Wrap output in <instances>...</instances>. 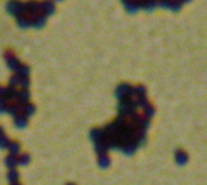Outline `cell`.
I'll return each instance as SVG.
<instances>
[{
  "label": "cell",
  "instance_id": "cell-1",
  "mask_svg": "<svg viewBox=\"0 0 207 185\" xmlns=\"http://www.w3.org/2000/svg\"><path fill=\"white\" fill-rule=\"evenodd\" d=\"M6 10H7L8 14L14 15V17H18L21 14H26L25 12V3L20 2V0H8L6 3Z\"/></svg>",
  "mask_w": 207,
  "mask_h": 185
},
{
  "label": "cell",
  "instance_id": "cell-2",
  "mask_svg": "<svg viewBox=\"0 0 207 185\" xmlns=\"http://www.w3.org/2000/svg\"><path fill=\"white\" fill-rule=\"evenodd\" d=\"M4 58H6V62H7V66L10 69H12V71H15V69L21 65L20 59L14 55V53H12L11 50H7V51L4 53Z\"/></svg>",
  "mask_w": 207,
  "mask_h": 185
},
{
  "label": "cell",
  "instance_id": "cell-3",
  "mask_svg": "<svg viewBox=\"0 0 207 185\" xmlns=\"http://www.w3.org/2000/svg\"><path fill=\"white\" fill-rule=\"evenodd\" d=\"M41 11L40 8V3L36 2V0H29V2L25 3V12H26L28 15H35V14H39Z\"/></svg>",
  "mask_w": 207,
  "mask_h": 185
},
{
  "label": "cell",
  "instance_id": "cell-4",
  "mask_svg": "<svg viewBox=\"0 0 207 185\" xmlns=\"http://www.w3.org/2000/svg\"><path fill=\"white\" fill-rule=\"evenodd\" d=\"M40 8H41V12H43L46 17L50 15V14H53L54 10H55L53 0H43V2L40 3Z\"/></svg>",
  "mask_w": 207,
  "mask_h": 185
},
{
  "label": "cell",
  "instance_id": "cell-5",
  "mask_svg": "<svg viewBox=\"0 0 207 185\" xmlns=\"http://www.w3.org/2000/svg\"><path fill=\"white\" fill-rule=\"evenodd\" d=\"M32 26L35 28H41L44 26V24H46V15L43 14V12H39V14H35L32 15Z\"/></svg>",
  "mask_w": 207,
  "mask_h": 185
},
{
  "label": "cell",
  "instance_id": "cell-6",
  "mask_svg": "<svg viewBox=\"0 0 207 185\" xmlns=\"http://www.w3.org/2000/svg\"><path fill=\"white\" fill-rule=\"evenodd\" d=\"M15 18H17L18 26H21V28H29L32 25V18H31V15H28V14H21Z\"/></svg>",
  "mask_w": 207,
  "mask_h": 185
},
{
  "label": "cell",
  "instance_id": "cell-7",
  "mask_svg": "<svg viewBox=\"0 0 207 185\" xmlns=\"http://www.w3.org/2000/svg\"><path fill=\"white\" fill-rule=\"evenodd\" d=\"M17 101L20 104H25V102H29V98H31V93L26 90V88H22V90L17 91Z\"/></svg>",
  "mask_w": 207,
  "mask_h": 185
},
{
  "label": "cell",
  "instance_id": "cell-8",
  "mask_svg": "<svg viewBox=\"0 0 207 185\" xmlns=\"http://www.w3.org/2000/svg\"><path fill=\"white\" fill-rule=\"evenodd\" d=\"M14 124L17 127H25L28 124V116L24 113H18L17 116H14Z\"/></svg>",
  "mask_w": 207,
  "mask_h": 185
},
{
  "label": "cell",
  "instance_id": "cell-9",
  "mask_svg": "<svg viewBox=\"0 0 207 185\" xmlns=\"http://www.w3.org/2000/svg\"><path fill=\"white\" fill-rule=\"evenodd\" d=\"M20 111H22V107H20V102H8L7 105V112L10 115L17 116L20 113Z\"/></svg>",
  "mask_w": 207,
  "mask_h": 185
},
{
  "label": "cell",
  "instance_id": "cell-10",
  "mask_svg": "<svg viewBox=\"0 0 207 185\" xmlns=\"http://www.w3.org/2000/svg\"><path fill=\"white\" fill-rule=\"evenodd\" d=\"M29 72H31L29 66H28V65H24V64H21V65L18 66L17 69H15V73H17L20 78H26V76L29 75Z\"/></svg>",
  "mask_w": 207,
  "mask_h": 185
},
{
  "label": "cell",
  "instance_id": "cell-11",
  "mask_svg": "<svg viewBox=\"0 0 207 185\" xmlns=\"http://www.w3.org/2000/svg\"><path fill=\"white\" fill-rule=\"evenodd\" d=\"M35 111H36V108H35L33 104H31V102L22 104V113L26 115V116H31V115H33Z\"/></svg>",
  "mask_w": 207,
  "mask_h": 185
},
{
  "label": "cell",
  "instance_id": "cell-12",
  "mask_svg": "<svg viewBox=\"0 0 207 185\" xmlns=\"http://www.w3.org/2000/svg\"><path fill=\"white\" fill-rule=\"evenodd\" d=\"M17 97V90H15V87H12V86H8V87H6V91H4V98L7 101L12 100V98Z\"/></svg>",
  "mask_w": 207,
  "mask_h": 185
},
{
  "label": "cell",
  "instance_id": "cell-13",
  "mask_svg": "<svg viewBox=\"0 0 207 185\" xmlns=\"http://www.w3.org/2000/svg\"><path fill=\"white\" fill-rule=\"evenodd\" d=\"M20 80L21 78L15 73V75H12L10 79H8V86H12V87H15V86H20Z\"/></svg>",
  "mask_w": 207,
  "mask_h": 185
},
{
  "label": "cell",
  "instance_id": "cell-14",
  "mask_svg": "<svg viewBox=\"0 0 207 185\" xmlns=\"http://www.w3.org/2000/svg\"><path fill=\"white\" fill-rule=\"evenodd\" d=\"M8 149H10V152L12 155H15L17 152H20V144L18 142H10L8 144Z\"/></svg>",
  "mask_w": 207,
  "mask_h": 185
},
{
  "label": "cell",
  "instance_id": "cell-15",
  "mask_svg": "<svg viewBox=\"0 0 207 185\" xmlns=\"http://www.w3.org/2000/svg\"><path fill=\"white\" fill-rule=\"evenodd\" d=\"M7 105H8V101L6 100L4 97L0 98V113H3V112L7 111Z\"/></svg>",
  "mask_w": 207,
  "mask_h": 185
},
{
  "label": "cell",
  "instance_id": "cell-16",
  "mask_svg": "<svg viewBox=\"0 0 207 185\" xmlns=\"http://www.w3.org/2000/svg\"><path fill=\"white\" fill-rule=\"evenodd\" d=\"M10 144V141H8V137H6L4 134L3 135H0V148H6V146H8Z\"/></svg>",
  "mask_w": 207,
  "mask_h": 185
},
{
  "label": "cell",
  "instance_id": "cell-17",
  "mask_svg": "<svg viewBox=\"0 0 207 185\" xmlns=\"http://www.w3.org/2000/svg\"><path fill=\"white\" fill-rule=\"evenodd\" d=\"M31 84V80H29V78H21V80H20V86L22 88H28V86Z\"/></svg>",
  "mask_w": 207,
  "mask_h": 185
},
{
  "label": "cell",
  "instance_id": "cell-18",
  "mask_svg": "<svg viewBox=\"0 0 207 185\" xmlns=\"http://www.w3.org/2000/svg\"><path fill=\"white\" fill-rule=\"evenodd\" d=\"M6 163H7V166H10V167H14V166L18 163V160H15L14 155H11V156H8V158H7V160H6Z\"/></svg>",
  "mask_w": 207,
  "mask_h": 185
},
{
  "label": "cell",
  "instance_id": "cell-19",
  "mask_svg": "<svg viewBox=\"0 0 207 185\" xmlns=\"http://www.w3.org/2000/svg\"><path fill=\"white\" fill-rule=\"evenodd\" d=\"M17 178H18V174H17V171L11 170L10 173H8V180H10L11 183H15V181H17Z\"/></svg>",
  "mask_w": 207,
  "mask_h": 185
},
{
  "label": "cell",
  "instance_id": "cell-20",
  "mask_svg": "<svg viewBox=\"0 0 207 185\" xmlns=\"http://www.w3.org/2000/svg\"><path fill=\"white\" fill-rule=\"evenodd\" d=\"M18 159H20V160H18V163H20V164H26L28 160H29V156H28V155H21Z\"/></svg>",
  "mask_w": 207,
  "mask_h": 185
},
{
  "label": "cell",
  "instance_id": "cell-21",
  "mask_svg": "<svg viewBox=\"0 0 207 185\" xmlns=\"http://www.w3.org/2000/svg\"><path fill=\"white\" fill-rule=\"evenodd\" d=\"M4 91H6V87L0 86V98H2V97H4Z\"/></svg>",
  "mask_w": 207,
  "mask_h": 185
},
{
  "label": "cell",
  "instance_id": "cell-22",
  "mask_svg": "<svg viewBox=\"0 0 207 185\" xmlns=\"http://www.w3.org/2000/svg\"><path fill=\"white\" fill-rule=\"evenodd\" d=\"M3 133H4V130H3V127L0 126V135H3Z\"/></svg>",
  "mask_w": 207,
  "mask_h": 185
},
{
  "label": "cell",
  "instance_id": "cell-23",
  "mask_svg": "<svg viewBox=\"0 0 207 185\" xmlns=\"http://www.w3.org/2000/svg\"><path fill=\"white\" fill-rule=\"evenodd\" d=\"M14 185H20V184H14Z\"/></svg>",
  "mask_w": 207,
  "mask_h": 185
}]
</instances>
